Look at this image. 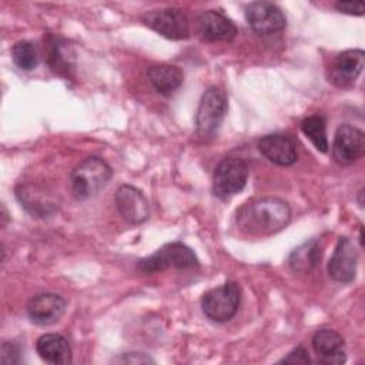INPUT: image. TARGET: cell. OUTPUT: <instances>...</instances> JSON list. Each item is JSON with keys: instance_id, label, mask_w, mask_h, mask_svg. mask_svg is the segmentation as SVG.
Segmentation results:
<instances>
[{"instance_id": "52a82bcc", "label": "cell", "mask_w": 365, "mask_h": 365, "mask_svg": "<svg viewBox=\"0 0 365 365\" xmlns=\"http://www.w3.org/2000/svg\"><path fill=\"white\" fill-rule=\"evenodd\" d=\"M143 23L170 40H184L190 37V21L181 9L167 7L145 11Z\"/></svg>"}, {"instance_id": "8fae6325", "label": "cell", "mask_w": 365, "mask_h": 365, "mask_svg": "<svg viewBox=\"0 0 365 365\" xmlns=\"http://www.w3.org/2000/svg\"><path fill=\"white\" fill-rule=\"evenodd\" d=\"M27 315L30 321L40 327H48L60 321L66 312V301L54 292H41L33 295L27 302Z\"/></svg>"}, {"instance_id": "ba28073f", "label": "cell", "mask_w": 365, "mask_h": 365, "mask_svg": "<svg viewBox=\"0 0 365 365\" xmlns=\"http://www.w3.org/2000/svg\"><path fill=\"white\" fill-rule=\"evenodd\" d=\"M365 153V134L362 130L341 124L334 135L332 158L339 165H351L356 163Z\"/></svg>"}, {"instance_id": "4fadbf2b", "label": "cell", "mask_w": 365, "mask_h": 365, "mask_svg": "<svg viewBox=\"0 0 365 365\" xmlns=\"http://www.w3.org/2000/svg\"><path fill=\"white\" fill-rule=\"evenodd\" d=\"M197 34L204 41H231L237 36V26L217 10H205L195 20Z\"/></svg>"}, {"instance_id": "9c48e42d", "label": "cell", "mask_w": 365, "mask_h": 365, "mask_svg": "<svg viewBox=\"0 0 365 365\" xmlns=\"http://www.w3.org/2000/svg\"><path fill=\"white\" fill-rule=\"evenodd\" d=\"M248 26L261 36L275 34L287 27L282 10L269 1H252L245 9Z\"/></svg>"}, {"instance_id": "603a6c76", "label": "cell", "mask_w": 365, "mask_h": 365, "mask_svg": "<svg viewBox=\"0 0 365 365\" xmlns=\"http://www.w3.org/2000/svg\"><path fill=\"white\" fill-rule=\"evenodd\" d=\"M0 362L3 365H16L21 362V351L19 345L3 341L1 348H0Z\"/></svg>"}, {"instance_id": "9a60e30c", "label": "cell", "mask_w": 365, "mask_h": 365, "mask_svg": "<svg viewBox=\"0 0 365 365\" xmlns=\"http://www.w3.org/2000/svg\"><path fill=\"white\" fill-rule=\"evenodd\" d=\"M345 341L339 332L331 328H321L312 336V348L322 364L339 365L346 361Z\"/></svg>"}, {"instance_id": "44dd1931", "label": "cell", "mask_w": 365, "mask_h": 365, "mask_svg": "<svg viewBox=\"0 0 365 365\" xmlns=\"http://www.w3.org/2000/svg\"><path fill=\"white\" fill-rule=\"evenodd\" d=\"M301 130L318 151L321 153L328 151L329 145L327 138V125H325V118L322 115L315 114V115L305 117L301 121Z\"/></svg>"}, {"instance_id": "3957f363", "label": "cell", "mask_w": 365, "mask_h": 365, "mask_svg": "<svg viewBox=\"0 0 365 365\" xmlns=\"http://www.w3.org/2000/svg\"><path fill=\"white\" fill-rule=\"evenodd\" d=\"M200 265L195 252L182 242H171L163 245L150 257L137 262V269L143 274H155L168 268L191 269Z\"/></svg>"}, {"instance_id": "7402d4cb", "label": "cell", "mask_w": 365, "mask_h": 365, "mask_svg": "<svg viewBox=\"0 0 365 365\" xmlns=\"http://www.w3.org/2000/svg\"><path fill=\"white\" fill-rule=\"evenodd\" d=\"M11 58L14 64L24 71H31L38 64V53L33 43L21 40L11 47Z\"/></svg>"}, {"instance_id": "277c9868", "label": "cell", "mask_w": 365, "mask_h": 365, "mask_svg": "<svg viewBox=\"0 0 365 365\" xmlns=\"http://www.w3.org/2000/svg\"><path fill=\"white\" fill-rule=\"evenodd\" d=\"M241 304V287L235 281H228L211 288L201 298V308L205 317L214 322H227L238 311Z\"/></svg>"}, {"instance_id": "d4e9b609", "label": "cell", "mask_w": 365, "mask_h": 365, "mask_svg": "<svg viewBox=\"0 0 365 365\" xmlns=\"http://www.w3.org/2000/svg\"><path fill=\"white\" fill-rule=\"evenodd\" d=\"M114 362L120 364H154V359L143 352H127L121 354L118 358L114 359Z\"/></svg>"}, {"instance_id": "8992f818", "label": "cell", "mask_w": 365, "mask_h": 365, "mask_svg": "<svg viewBox=\"0 0 365 365\" xmlns=\"http://www.w3.org/2000/svg\"><path fill=\"white\" fill-rule=\"evenodd\" d=\"M250 174L248 164L237 157L224 158L214 170L212 192L221 200H228L242 191Z\"/></svg>"}, {"instance_id": "5b68a950", "label": "cell", "mask_w": 365, "mask_h": 365, "mask_svg": "<svg viewBox=\"0 0 365 365\" xmlns=\"http://www.w3.org/2000/svg\"><path fill=\"white\" fill-rule=\"evenodd\" d=\"M227 110L228 103L224 90L217 86L208 87L201 96L195 115L197 134L202 138L214 135V133L221 125Z\"/></svg>"}, {"instance_id": "2e32d148", "label": "cell", "mask_w": 365, "mask_h": 365, "mask_svg": "<svg viewBox=\"0 0 365 365\" xmlns=\"http://www.w3.org/2000/svg\"><path fill=\"white\" fill-rule=\"evenodd\" d=\"M365 53L359 48H349L339 53L331 67V81L338 87L351 86L362 73Z\"/></svg>"}, {"instance_id": "5bb4252c", "label": "cell", "mask_w": 365, "mask_h": 365, "mask_svg": "<svg viewBox=\"0 0 365 365\" xmlns=\"http://www.w3.org/2000/svg\"><path fill=\"white\" fill-rule=\"evenodd\" d=\"M259 153L279 167H289L298 160L297 144L288 134H267L258 141Z\"/></svg>"}, {"instance_id": "30bf717a", "label": "cell", "mask_w": 365, "mask_h": 365, "mask_svg": "<svg viewBox=\"0 0 365 365\" xmlns=\"http://www.w3.org/2000/svg\"><path fill=\"white\" fill-rule=\"evenodd\" d=\"M358 248L349 237H341L328 262V274L336 282H351L356 274Z\"/></svg>"}, {"instance_id": "e0dca14e", "label": "cell", "mask_w": 365, "mask_h": 365, "mask_svg": "<svg viewBox=\"0 0 365 365\" xmlns=\"http://www.w3.org/2000/svg\"><path fill=\"white\" fill-rule=\"evenodd\" d=\"M47 63L50 68L61 76L71 77L76 67V51L74 47L64 38L48 37L47 40Z\"/></svg>"}, {"instance_id": "484cf974", "label": "cell", "mask_w": 365, "mask_h": 365, "mask_svg": "<svg viewBox=\"0 0 365 365\" xmlns=\"http://www.w3.org/2000/svg\"><path fill=\"white\" fill-rule=\"evenodd\" d=\"M335 9L345 14L362 16L365 11V4L364 1H338L335 3Z\"/></svg>"}, {"instance_id": "ac0fdd59", "label": "cell", "mask_w": 365, "mask_h": 365, "mask_svg": "<svg viewBox=\"0 0 365 365\" xmlns=\"http://www.w3.org/2000/svg\"><path fill=\"white\" fill-rule=\"evenodd\" d=\"M36 351L38 356L53 365L71 364V346L60 334H43L36 341Z\"/></svg>"}, {"instance_id": "7a4b0ae2", "label": "cell", "mask_w": 365, "mask_h": 365, "mask_svg": "<svg viewBox=\"0 0 365 365\" xmlns=\"http://www.w3.org/2000/svg\"><path fill=\"white\" fill-rule=\"evenodd\" d=\"M111 167L100 157H87L70 174L71 191L80 201L96 197L110 181Z\"/></svg>"}, {"instance_id": "cb8c5ba5", "label": "cell", "mask_w": 365, "mask_h": 365, "mask_svg": "<svg viewBox=\"0 0 365 365\" xmlns=\"http://www.w3.org/2000/svg\"><path fill=\"white\" fill-rule=\"evenodd\" d=\"M279 362H282V364H309L311 358L308 355V351L304 346H297L287 356H284Z\"/></svg>"}, {"instance_id": "ffe728a7", "label": "cell", "mask_w": 365, "mask_h": 365, "mask_svg": "<svg viewBox=\"0 0 365 365\" xmlns=\"http://www.w3.org/2000/svg\"><path fill=\"white\" fill-rule=\"evenodd\" d=\"M322 248L317 240H309L291 251L288 257V265L295 272H311L321 261Z\"/></svg>"}, {"instance_id": "6da1fadb", "label": "cell", "mask_w": 365, "mask_h": 365, "mask_svg": "<svg viewBox=\"0 0 365 365\" xmlns=\"http://www.w3.org/2000/svg\"><path fill=\"white\" fill-rule=\"evenodd\" d=\"M291 220L287 201L277 197H261L242 204L235 214L238 228L254 237H267L284 230Z\"/></svg>"}, {"instance_id": "83f0119b", "label": "cell", "mask_w": 365, "mask_h": 365, "mask_svg": "<svg viewBox=\"0 0 365 365\" xmlns=\"http://www.w3.org/2000/svg\"><path fill=\"white\" fill-rule=\"evenodd\" d=\"M358 194H359V197H362V195H364V190H361V191H359V192H358ZM359 205H361V207H362V205H364V202H362V200H359Z\"/></svg>"}, {"instance_id": "7c38bea8", "label": "cell", "mask_w": 365, "mask_h": 365, "mask_svg": "<svg viewBox=\"0 0 365 365\" xmlns=\"http://www.w3.org/2000/svg\"><path fill=\"white\" fill-rule=\"evenodd\" d=\"M114 202L115 207L120 212V215L130 224H141L148 218L150 214V207L148 201L141 192L134 185L130 184H123L118 187L114 195Z\"/></svg>"}, {"instance_id": "d6986e66", "label": "cell", "mask_w": 365, "mask_h": 365, "mask_svg": "<svg viewBox=\"0 0 365 365\" xmlns=\"http://www.w3.org/2000/svg\"><path fill=\"white\" fill-rule=\"evenodd\" d=\"M150 83L164 97H171L181 86L184 80L182 70L173 64H155L147 70Z\"/></svg>"}, {"instance_id": "4316f807", "label": "cell", "mask_w": 365, "mask_h": 365, "mask_svg": "<svg viewBox=\"0 0 365 365\" xmlns=\"http://www.w3.org/2000/svg\"><path fill=\"white\" fill-rule=\"evenodd\" d=\"M9 215H7V211H6V207L4 205H1V227H4L6 225V222L9 221V218H7Z\"/></svg>"}]
</instances>
